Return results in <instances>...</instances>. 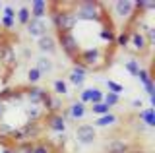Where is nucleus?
I'll return each mask as SVG.
<instances>
[{"label":"nucleus","instance_id":"nucleus-1","mask_svg":"<svg viewBox=\"0 0 155 153\" xmlns=\"http://www.w3.org/2000/svg\"><path fill=\"white\" fill-rule=\"evenodd\" d=\"M74 16L78 21H101L107 20L105 6L101 2H74Z\"/></svg>","mask_w":155,"mask_h":153},{"label":"nucleus","instance_id":"nucleus-2","mask_svg":"<svg viewBox=\"0 0 155 153\" xmlns=\"http://www.w3.org/2000/svg\"><path fill=\"white\" fill-rule=\"evenodd\" d=\"M78 62V64H81L84 68L89 72V70H103L105 66H107V62H105V50L103 49H99V47H91V49H84L78 54V58L74 60Z\"/></svg>","mask_w":155,"mask_h":153},{"label":"nucleus","instance_id":"nucleus-3","mask_svg":"<svg viewBox=\"0 0 155 153\" xmlns=\"http://www.w3.org/2000/svg\"><path fill=\"white\" fill-rule=\"evenodd\" d=\"M56 45H60L62 52L74 62L78 58V54L81 52L80 41L74 37V33H56Z\"/></svg>","mask_w":155,"mask_h":153},{"label":"nucleus","instance_id":"nucleus-4","mask_svg":"<svg viewBox=\"0 0 155 153\" xmlns=\"http://www.w3.org/2000/svg\"><path fill=\"white\" fill-rule=\"evenodd\" d=\"M0 68H4V72H14L18 68V58H16V50L10 43H0Z\"/></svg>","mask_w":155,"mask_h":153},{"label":"nucleus","instance_id":"nucleus-5","mask_svg":"<svg viewBox=\"0 0 155 153\" xmlns=\"http://www.w3.org/2000/svg\"><path fill=\"white\" fill-rule=\"evenodd\" d=\"M74 140L80 145H93L97 140V128H93L91 124H78L74 130Z\"/></svg>","mask_w":155,"mask_h":153},{"label":"nucleus","instance_id":"nucleus-6","mask_svg":"<svg viewBox=\"0 0 155 153\" xmlns=\"http://www.w3.org/2000/svg\"><path fill=\"white\" fill-rule=\"evenodd\" d=\"M136 14V2L134 0H118L113 4V16L122 21H130Z\"/></svg>","mask_w":155,"mask_h":153},{"label":"nucleus","instance_id":"nucleus-7","mask_svg":"<svg viewBox=\"0 0 155 153\" xmlns=\"http://www.w3.org/2000/svg\"><path fill=\"white\" fill-rule=\"evenodd\" d=\"M43 126H45L47 130L54 132V134H64L68 122L64 120V116H62L60 112H52V114H45V118H43Z\"/></svg>","mask_w":155,"mask_h":153},{"label":"nucleus","instance_id":"nucleus-8","mask_svg":"<svg viewBox=\"0 0 155 153\" xmlns=\"http://www.w3.org/2000/svg\"><path fill=\"white\" fill-rule=\"evenodd\" d=\"M48 93L45 87H39V85H31L29 89H23V99H27L29 105H37V107H43L45 99L48 97Z\"/></svg>","mask_w":155,"mask_h":153},{"label":"nucleus","instance_id":"nucleus-9","mask_svg":"<svg viewBox=\"0 0 155 153\" xmlns=\"http://www.w3.org/2000/svg\"><path fill=\"white\" fill-rule=\"evenodd\" d=\"M128 45H132V50L138 52L140 56L147 54L149 49H151V47H149V43H147V39H145V35H143V33H140V31H136V29H132V33H130Z\"/></svg>","mask_w":155,"mask_h":153},{"label":"nucleus","instance_id":"nucleus-10","mask_svg":"<svg viewBox=\"0 0 155 153\" xmlns=\"http://www.w3.org/2000/svg\"><path fill=\"white\" fill-rule=\"evenodd\" d=\"M25 31L29 37H35V39H41L43 35H47V21L45 20H29V23L25 25Z\"/></svg>","mask_w":155,"mask_h":153},{"label":"nucleus","instance_id":"nucleus-11","mask_svg":"<svg viewBox=\"0 0 155 153\" xmlns=\"http://www.w3.org/2000/svg\"><path fill=\"white\" fill-rule=\"evenodd\" d=\"M85 74H87V70L84 68V66L78 64V62H74V66H72L70 74H68V82L74 83L76 87H81V85L85 83Z\"/></svg>","mask_w":155,"mask_h":153},{"label":"nucleus","instance_id":"nucleus-12","mask_svg":"<svg viewBox=\"0 0 155 153\" xmlns=\"http://www.w3.org/2000/svg\"><path fill=\"white\" fill-rule=\"evenodd\" d=\"M37 49L43 52V54H54L58 50V45H56V39L52 35H43L41 39H37Z\"/></svg>","mask_w":155,"mask_h":153},{"label":"nucleus","instance_id":"nucleus-13","mask_svg":"<svg viewBox=\"0 0 155 153\" xmlns=\"http://www.w3.org/2000/svg\"><path fill=\"white\" fill-rule=\"evenodd\" d=\"M130 149H132L130 142L120 140V138H114L105 145V153H128Z\"/></svg>","mask_w":155,"mask_h":153},{"label":"nucleus","instance_id":"nucleus-14","mask_svg":"<svg viewBox=\"0 0 155 153\" xmlns=\"http://www.w3.org/2000/svg\"><path fill=\"white\" fill-rule=\"evenodd\" d=\"M23 114H25V122H43L45 118V109L43 107H37V105H27L23 109Z\"/></svg>","mask_w":155,"mask_h":153},{"label":"nucleus","instance_id":"nucleus-15","mask_svg":"<svg viewBox=\"0 0 155 153\" xmlns=\"http://www.w3.org/2000/svg\"><path fill=\"white\" fill-rule=\"evenodd\" d=\"M138 80L142 82L143 89H145V93H147L149 97H155V82H153L151 72L145 70V68H142V70H140V74H138Z\"/></svg>","mask_w":155,"mask_h":153},{"label":"nucleus","instance_id":"nucleus-16","mask_svg":"<svg viewBox=\"0 0 155 153\" xmlns=\"http://www.w3.org/2000/svg\"><path fill=\"white\" fill-rule=\"evenodd\" d=\"M29 14H31L33 20H45V16L48 14V4L45 0H33L31 8H29Z\"/></svg>","mask_w":155,"mask_h":153},{"label":"nucleus","instance_id":"nucleus-17","mask_svg":"<svg viewBox=\"0 0 155 153\" xmlns=\"http://www.w3.org/2000/svg\"><path fill=\"white\" fill-rule=\"evenodd\" d=\"M66 111H68V120H81V118L85 116L87 109H85V105H84V103L74 101V103L70 105V107H66Z\"/></svg>","mask_w":155,"mask_h":153},{"label":"nucleus","instance_id":"nucleus-18","mask_svg":"<svg viewBox=\"0 0 155 153\" xmlns=\"http://www.w3.org/2000/svg\"><path fill=\"white\" fill-rule=\"evenodd\" d=\"M43 109H45V112H47V114H52V112H60L64 107H62L60 97H56V95L48 93V97L45 99V103H43Z\"/></svg>","mask_w":155,"mask_h":153},{"label":"nucleus","instance_id":"nucleus-19","mask_svg":"<svg viewBox=\"0 0 155 153\" xmlns=\"http://www.w3.org/2000/svg\"><path fill=\"white\" fill-rule=\"evenodd\" d=\"M23 99V89H4L0 91V103H16Z\"/></svg>","mask_w":155,"mask_h":153},{"label":"nucleus","instance_id":"nucleus-20","mask_svg":"<svg viewBox=\"0 0 155 153\" xmlns=\"http://www.w3.org/2000/svg\"><path fill=\"white\" fill-rule=\"evenodd\" d=\"M116 122H118V116L114 112H109V114H103V116H95L91 126L93 128H107V126H114Z\"/></svg>","mask_w":155,"mask_h":153},{"label":"nucleus","instance_id":"nucleus-21","mask_svg":"<svg viewBox=\"0 0 155 153\" xmlns=\"http://www.w3.org/2000/svg\"><path fill=\"white\" fill-rule=\"evenodd\" d=\"M138 120L143 122V126L147 128H153L155 126V109L153 107H145L138 112Z\"/></svg>","mask_w":155,"mask_h":153},{"label":"nucleus","instance_id":"nucleus-22","mask_svg":"<svg viewBox=\"0 0 155 153\" xmlns=\"http://www.w3.org/2000/svg\"><path fill=\"white\" fill-rule=\"evenodd\" d=\"M52 95H56V97H64L68 95V82L62 78H56L54 82H52Z\"/></svg>","mask_w":155,"mask_h":153},{"label":"nucleus","instance_id":"nucleus-23","mask_svg":"<svg viewBox=\"0 0 155 153\" xmlns=\"http://www.w3.org/2000/svg\"><path fill=\"white\" fill-rule=\"evenodd\" d=\"M35 68L41 72V76H47V74H51L52 72V60H48L47 56H41V58H37V64H35Z\"/></svg>","mask_w":155,"mask_h":153},{"label":"nucleus","instance_id":"nucleus-24","mask_svg":"<svg viewBox=\"0 0 155 153\" xmlns=\"http://www.w3.org/2000/svg\"><path fill=\"white\" fill-rule=\"evenodd\" d=\"M56 149L52 147V143L51 142H45V140H39V142H35L33 143V151L31 153H54Z\"/></svg>","mask_w":155,"mask_h":153},{"label":"nucleus","instance_id":"nucleus-25","mask_svg":"<svg viewBox=\"0 0 155 153\" xmlns=\"http://www.w3.org/2000/svg\"><path fill=\"white\" fill-rule=\"evenodd\" d=\"M124 70L128 72L130 76L138 78L140 70H142V66H140V60H136V58H130V60H126V62H124Z\"/></svg>","mask_w":155,"mask_h":153},{"label":"nucleus","instance_id":"nucleus-26","mask_svg":"<svg viewBox=\"0 0 155 153\" xmlns=\"http://www.w3.org/2000/svg\"><path fill=\"white\" fill-rule=\"evenodd\" d=\"M16 20L21 23L23 27L29 23V20H31V14H29V8H27V6H21V8L16 12Z\"/></svg>","mask_w":155,"mask_h":153},{"label":"nucleus","instance_id":"nucleus-27","mask_svg":"<svg viewBox=\"0 0 155 153\" xmlns=\"http://www.w3.org/2000/svg\"><path fill=\"white\" fill-rule=\"evenodd\" d=\"M130 33H132V29L130 27H126V29L120 33V35H116V39H114V43L120 47V49H126L128 47V41H130Z\"/></svg>","mask_w":155,"mask_h":153},{"label":"nucleus","instance_id":"nucleus-28","mask_svg":"<svg viewBox=\"0 0 155 153\" xmlns=\"http://www.w3.org/2000/svg\"><path fill=\"white\" fill-rule=\"evenodd\" d=\"M89 109H91V112H93L95 116H103V114H109V112H113V109H110V107H107L105 103L89 105Z\"/></svg>","mask_w":155,"mask_h":153},{"label":"nucleus","instance_id":"nucleus-29","mask_svg":"<svg viewBox=\"0 0 155 153\" xmlns=\"http://www.w3.org/2000/svg\"><path fill=\"white\" fill-rule=\"evenodd\" d=\"M103 103L107 105V107H116V105H120V95H114V93H110V91H107L103 93Z\"/></svg>","mask_w":155,"mask_h":153},{"label":"nucleus","instance_id":"nucleus-30","mask_svg":"<svg viewBox=\"0 0 155 153\" xmlns=\"http://www.w3.org/2000/svg\"><path fill=\"white\" fill-rule=\"evenodd\" d=\"M103 103V91L99 87H89V105Z\"/></svg>","mask_w":155,"mask_h":153},{"label":"nucleus","instance_id":"nucleus-31","mask_svg":"<svg viewBox=\"0 0 155 153\" xmlns=\"http://www.w3.org/2000/svg\"><path fill=\"white\" fill-rule=\"evenodd\" d=\"M41 72H39L35 66H33V68H29L27 70V82H29V85H37L39 82H41Z\"/></svg>","mask_w":155,"mask_h":153},{"label":"nucleus","instance_id":"nucleus-32","mask_svg":"<svg viewBox=\"0 0 155 153\" xmlns=\"http://www.w3.org/2000/svg\"><path fill=\"white\" fill-rule=\"evenodd\" d=\"M107 89H109L110 93H114V95H122L126 89H124V85H120L118 82H114V80H107Z\"/></svg>","mask_w":155,"mask_h":153},{"label":"nucleus","instance_id":"nucleus-33","mask_svg":"<svg viewBox=\"0 0 155 153\" xmlns=\"http://www.w3.org/2000/svg\"><path fill=\"white\" fill-rule=\"evenodd\" d=\"M0 27L12 31L14 27H16V20H10V18H0Z\"/></svg>","mask_w":155,"mask_h":153},{"label":"nucleus","instance_id":"nucleus-34","mask_svg":"<svg viewBox=\"0 0 155 153\" xmlns=\"http://www.w3.org/2000/svg\"><path fill=\"white\" fill-rule=\"evenodd\" d=\"M2 18H10V20H16V10H14L12 6H4L2 8Z\"/></svg>","mask_w":155,"mask_h":153},{"label":"nucleus","instance_id":"nucleus-35","mask_svg":"<svg viewBox=\"0 0 155 153\" xmlns=\"http://www.w3.org/2000/svg\"><path fill=\"white\" fill-rule=\"evenodd\" d=\"M143 35H145V39H147V43H149V47H151L153 43H155V29H153L151 25H149V27H147V31H145Z\"/></svg>","mask_w":155,"mask_h":153},{"label":"nucleus","instance_id":"nucleus-36","mask_svg":"<svg viewBox=\"0 0 155 153\" xmlns=\"http://www.w3.org/2000/svg\"><path fill=\"white\" fill-rule=\"evenodd\" d=\"M80 103H84V105H89V87L81 89V93H80Z\"/></svg>","mask_w":155,"mask_h":153},{"label":"nucleus","instance_id":"nucleus-37","mask_svg":"<svg viewBox=\"0 0 155 153\" xmlns=\"http://www.w3.org/2000/svg\"><path fill=\"white\" fill-rule=\"evenodd\" d=\"M132 107H134V109H140V111H142V107H143L142 99H134V101H132Z\"/></svg>","mask_w":155,"mask_h":153},{"label":"nucleus","instance_id":"nucleus-38","mask_svg":"<svg viewBox=\"0 0 155 153\" xmlns=\"http://www.w3.org/2000/svg\"><path fill=\"white\" fill-rule=\"evenodd\" d=\"M4 114H6V105H4V103H0V120L4 118Z\"/></svg>","mask_w":155,"mask_h":153},{"label":"nucleus","instance_id":"nucleus-39","mask_svg":"<svg viewBox=\"0 0 155 153\" xmlns=\"http://www.w3.org/2000/svg\"><path fill=\"white\" fill-rule=\"evenodd\" d=\"M128 153H149V151H145V149H130Z\"/></svg>","mask_w":155,"mask_h":153},{"label":"nucleus","instance_id":"nucleus-40","mask_svg":"<svg viewBox=\"0 0 155 153\" xmlns=\"http://www.w3.org/2000/svg\"><path fill=\"white\" fill-rule=\"evenodd\" d=\"M2 153H14V147H4Z\"/></svg>","mask_w":155,"mask_h":153},{"label":"nucleus","instance_id":"nucleus-41","mask_svg":"<svg viewBox=\"0 0 155 153\" xmlns=\"http://www.w3.org/2000/svg\"><path fill=\"white\" fill-rule=\"evenodd\" d=\"M54 153H64V151H60V149H56V151H54Z\"/></svg>","mask_w":155,"mask_h":153},{"label":"nucleus","instance_id":"nucleus-42","mask_svg":"<svg viewBox=\"0 0 155 153\" xmlns=\"http://www.w3.org/2000/svg\"><path fill=\"white\" fill-rule=\"evenodd\" d=\"M2 8H4V6H2V2H0V10H2Z\"/></svg>","mask_w":155,"mask_h":153}]
</instances>
